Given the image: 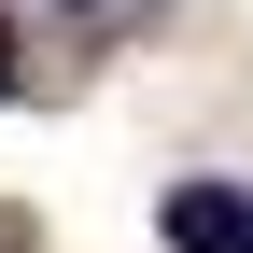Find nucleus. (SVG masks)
I'll use <instances>...</instances> for the list:
<instances>
[{
    "instance_id": "1",
    "label": "nucleus",
    "mask_w": 253,
    "mask_h": 253,
    "mask_svg": "<svg viewBox=\"0 0 253 253\" xmlns=\"http://www.w3.org/2000/svg\"><path fill=\"white\" fill-rule=\"evenodd\" d=\"M169 253H253V197L239 183H169Z\"/></svg>"
},
{
    "instance_id": "2",
    "label": "nucleus",
    "mask_w": 253,
    "mask_h": 253,
    "mask_svg": "<svg viewBox=\"0 0 253 253\" xmlns=\"http://www.w3.org/2000/svg\"><path fill=\"white\" fill-rule=\"evenodd\" d=\"M0 84H14V42H0Z\"/></svg>"
}]
</instances>
